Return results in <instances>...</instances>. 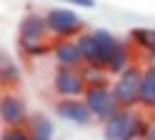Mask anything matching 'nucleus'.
Wrapping results in <instances>:
<instances>
[{
	"mask_svg": "<svg viewBox=\"0 0 155 140\" xmlns=\"http://www.w3.org/2000/svg\"><path fill=\"white\" fill-rule=\"evenodd\" d=\"M135 113H138V110H123V108H118L103 123V138L105 140H130Z\"/></svg>",
	"mask_w": 155,
	"mask_h": 140,
	"instance_id": "8",
	"label": "nucleus"
},
{
	"mask_svg": "<svg viewBox=\"0 0 155 140\" xmlns=\"http://www.w3.org/2000/svg\"><path fill=\"white\" fill-rule=\"evenodd\" d=\"M83 100L88 103L93 118L100 120V123H105V120L118 110V103H115V95H113L110 85H105V88H88L85 95H83Z\"/></svg>",
	"mask_w": 155,
	"mask_h": 140,
	"instance_id": "6",
	"label": "nucleus"
},
{
	"mask_svg": "<svg viewBox=\"0 0 155 140\" xmlns=\"http://www.w3.org/2000/svg\"><path fill=\"white\" fill-rule=\"evenodd\" d=\"M80 73H83V80H85V85H88V88H105V85H113L108 70H103V68L83 65Z\"/></svg>",
	"mask_w": 155,
	"mask_h": 140,
	"instance_id": "17",
	"label": "nucleus"
},
{
	"mask_svg": "<svg viewBox=\"0 0 155 140\" xmlns=\"http://www.w3.org/2000/svg\"><path fill=\"white\" fill-rule=\"evenodd\" d=\"M28 133H30V140H53L55 128L50 123V118L43 113H35L28 120Z\"/></svg>",
	"mask_w": 155,
	"mask_h": 140,
	"instance_id": "15",
	"label": "nucleus"
},
{
	"mask_svg": "<svg viewBox=\"0 0 155 140\" xmlns=\"http://www.w3.org/2000/svg\"><path fill=\"white\" fill-rule=\"evenodd\" d=\"M20 68H18V63H13L10 55H3V63H0V80H3V90H10L15 88L18 83H20Z\"/></svg>",
	"mask_w": 155,
	"mask_h": 140,
	"instance_id": "16",
	"label": "nucleus"
},
{
	"mask_svg": "<svg viewBox=\"0 0 155 140\" xmlns=\"http://www.w3.org/2000/svg\"><path fill=\"white\" fill-rule=\"evenodd\" d=\"M128 43L140 50L143 65L155 63V28H133L128 35Z\"/></svg>",
	"mask_w": 155,
	"mask_h": 140,
	"instance_id": "10",
	"label": "nucleus"
},
{
	"mask_svg": "<svg viewBox=\"0 0 155 140\" xmlns=\"http://www.w3.org/2000/svg\"><path fill=\"white\" fill-rule=\"evenodd\" d=\"M133 50H135V48H133L130 43H123V40H120L118 50L113 53L108 68H105L110 78H118V75H123L128 68H133V65H135V55H133Z\"/></svg>",
	"mask_w": 155,
	"mask_h": 140,
	"instance_id": "12",
	"label": "nucleus"
},
{
	"mask_svg": "<svg viewBox=\"0 0 155 140\" xmlns=\"http://www.w3.org/2000/svg\"><path fill=\"white\" fill-rule=\"evenodd\" d=\"M78 45H80V53L85 65H93V68H108L113 53L118 50L120 40L115 38L110 30L98 28V30H90V33H83L78 38Z\"/></svg>",
	"mask_w": 155,
	"mask_h": 140,
	"instance_id": "1",
	"label": "nucleus"
},
{
	"mask_svg": "<svg viewBox=\"0 0 155 140\" xmlns=\"http://www.w3.org/2000/svg\"><path fill=\"white\" fill-rule=\"evenodd\" d=\"M53 58L58 68H83L85 60L78 45V38L70 40H53Z\"/></svg>",
	"mask_w": 155,
	"mask_h": 140,
	"instance_id": "9",
	"label": "nucleus"
},
{
	"mask_svg": "<svg viewBox=\"0 0 155 140\" xmlns=\"http://www.w3.org/2000/svg\"><path fill=\"white\" fill-rule=\"evenodd\" d=\"M140 110L148 115H155V63L145 65L143 85H140Z\"/></svg>",
	"mask_w": 155,
	"mask_h": 140,
	"instance_id": "13",
	"label": "nucleus"
},
{
	"mask_svg": "<svg viewBox=\"0 0 155 140\" xmlns=\"http://www.w3.org/2000/svg\"><path fill=\"white\" fill-rule=\"evenodd\" d=\"M45 20L53 40H70L85 33V20L75 10H68V8H50L45 13Z\"/></svg>",
	"mask_w": 155,
	"mask_h": 140,
	"instance_id": "3",
	"label": "nucleus"
},
{
	"mask_svg": "<svg viewBox=\"0 0 155 140\" xmlns=\"http://www.w3.org/2000/svg\"><path fill=\"white\" fill-rule=\"evenodd\" d=\"M55 115L58 118H63L68 120V123H73V125H90L93 123V113H90V108L88 103H85L83 98H65V100H58L55 103Z\"/></svg>",
	"mask_w": 155,
	"mask_h": 140,
	"instance_id": "7",
	"label": "nucleus"
},
{
	"mask_svg": "<svg viewBox=\"0 0 155 140\" xmlns=\"http://www.w3.org/2000/svg\"><path fill=\"white\" fill-rule=\"evenodd\" d=\"M0 140H30V133L28 128H3Z\"/></svg>",
	"mask_w": 155,
	"mask_h": 140,
	"instance_id": "18",
	"label": "nucleus"
},
{
	"mask_svg": "<svg viewBox=\"0 0 155 140\" xmlns=\"http://www.w3.org/2000/svg\"><path fill=\"white\" fill-rule=\"evenodd\" d=\"M18 35L23 38H40V40H50V30H48V20L40 13H25L20 18V25H18Z\"/></svg>",
	"mask_w": 155,
	"mask_h": 140,
	"instance_id": "11",
	"label": "nucleus"
},
{
	"mask_svg": "<svg viewBox=\"0 0 155 140\" xmlns=\"http://www.w3.org/2000/svg\"><path fill=\"white\" fill-rule=\"evenodd\" d=\"M0 120H3L5 128H28V108L23 103L20 95L10 93V90H3V98H0Z\"/></svg>",
	"mask_w": 155,
	"mask_h": 140,
	"instance_id": "5",
	"label": "nucleus"
},
{
	"mask_svg": "<svg viewBox=\"0 0 155 140\" xmlns=\"http://www.w3.org/2000/svg\"><path fill=\"white\" fill-rule=\"evenodd\" d=\"M145 140H155V118L150 123V130H148V135H145Z\"/></svg>",
	"mask_w": 155,
	"mask_h": 140,
	"instance_id": "20",
	"label": "nucleus"
},
{
	"mask_svg": "<svg viewBox=\"0 0 155 140\" xmlns=\"http://www.w3.org/2000/svg\"><path fill=\"white\" fill-rule=\"evenodd\" d=\"M18 50H20L25 58H43V55H48V53H53V40L18 35Z\"/></svg>",
	"mask_w": 155,
	"mask_h": 140,
	"instance_id": "14",
	"label": "nucleus"
},
{
	"mask_svg": "<svg viewBox=\"0 0 155 140\" xmlns=\"http://www.w3.org/2000/svg\"><path fill=\"white\" fill-rule=\"evenodd\" d=\"M58 3H73V5L83 8V10H93L95 8V0H58Z\"/></svg>",
	"mask_w": 155,
	"mask_h": 140,
	"instance_id": "19",
	"label": "nucleus"
},
{
	"mask_svg": "<svg viewBox=\"0 0 155 140\" xmlns=\"http://www.w3.org/2000/svg\"><path fill=\"white\" fill-rule=\"evenodd\" d=\"M143 73L145 65L135 63L133 68H128L123 75H118L113 80V95L115 103L123 110H140V85H143Z\"/></svg>",
	"mask_w": 155,
	"mask_h": 140,
	"instance_id": "2",
	"label": "nucleus"
},
{
	"mask_svg": "<svg viewBox=\"0 0 155 140\" xmlns=\"http://www.w3.org/2000/svg\"><path fill=\"white\" fill-rule=\"evenodd\" d=\"M53 90L58 100H65V98H83L88 85L83 80L80 68H55V75H53Z\"/></svg>",
	"mask_w": 155,
	"mask_h": 140,
	"instance_id": "4",
	"label": "nucleus"
}]
</instances>
